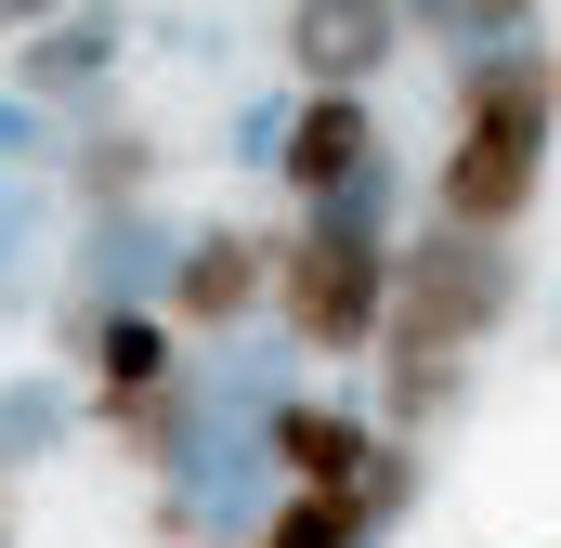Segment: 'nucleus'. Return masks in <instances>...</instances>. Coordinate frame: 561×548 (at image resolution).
<instances>
[{"mask_svg":"<svg viewBox=\"0 0 561 548\" xmlns=\"http://www.w3.org/2000/svg\"><path fill=\"white\" fill-rule=\"evenodd\" d=\"M549 132H561V53L549 39L457 53V118H444V157H431V222L523 236V209L549 183Z\"/></svg>","mask_w":561,"mask_h":548,"instance_id":"f257e3e1","label":"nucleus"},{"mask_svg":"<svg viewBox=\"0 0 561 548\" xmlns=\"http://www.w3.org/2000/svg\"><path fill=\"white\" fill-rule=\"evenodd\" d=\"M510 313H523V249H510V236H457V222H419V236H392V313H379V353H366V366L483 353Z\"/></svg>","mask_w":561,"mask_h":548,"instance_id":"f03ea898","label":"nucleus"},{"mask_svg":"<svg viewBox=\"0 0 561 548\" xmlns=\"http://www.w3.org/2000/svg\"><path fill=\"white\" fill-rule=\"evenodd\" d=\"M275 340L287 353H327V366H353V353H379V313H392V236H353L340 209H300L275 236Z\"/></svg>","mask_w":561,"mask_h":548,"instance_id":"7ed1b4c3","label":"nucleus"},{"mask_svg":"<svg viewBox=\"0 0 561 548\" xmlns=\"http://www.w3.org/2000/svg\"><path fill=\"white\" fill-rule=\"evenodd\" d=\"M118 66H131V0H66L53 26H26V39L0 53V92L39 105L53 132H79V118L118 105Z\"/></svg>","mask_w":561,"mask_h":548,"instance_id":"20e7f679","label":"nucleus"},{"mask_svg":"<svg viewBox=\"0 0 561 548\" xmlns=\"http://www.w3.org/2000/svg\"><path fill=\"white\" fill-rule=\"evenodd\" d=\"M262 300H275V236H262V222H183L170 287H157V313H170V327H196V340H236Z\"/></svg>","mask_w":561,"mask_h":548,"instance_id":"39448f33","label":"nucleus"},{"mask_svg":"<svg viewBox=\"0 0 561 548\" xmlns=\"http://www.w3.org/2000/svg\"><path fill=\"white\" fill-rule=\"evenodd\" d=\"M405 0H287V92H366L392 53H405Z\"/></svg>","mask_w":561,"mask_h":548,"instance_id":"423d86ee","label":"nucleus"},{"mask_svg":"<svg viewBox=\"0 0 561 548\" xmlns=\"http://www.w3.org/2000/svg\"><path fill=\"white\" fill-rule=\"evenodd\" d=\"M170 249H183V222L144 196V209H92L79 222V300H66V340H92L105 313H131L170 287Z\"/></svg>","mask_w":561,"mask_h":548,"instance_id":"0eeeda50","label":"nucleus"},{"mask_svg":"<svg viewBox=\"0 0 561 548\" xmlns=\"http://www.w3.org/2000/svg\"><path fill=\"white\" fill-rule=\"evenodd\" d=\"M79 353H92V392H79V406H92V431H131V418H144V406H170V379H183V327H170L157 300L105 313Z\"/></svg>","mask_w":561,"mask_h":548,"instance_id":"6e6552de","label":"nucleus"},{"mask_svg":"<svg viewBox=\"0 0 561 548\" xmlns=\"http://www.w3.org/2000/svg\"><path fill=\"white\" fill-rule=\"evenodd\" d=\"M366 157H379V105H366V92H300V105H287V144H275V183L300 209H327Z\"/></svg>","mask_w":561,"mask_h":548,"instance_id":"1a4fd4ad","label":"nucleus"},{"mask_svg":"<svg viewBox=\"0 0 561 548\" xmlns=\"http://www.w3.org/2000/svg\"><path fill=\"white\" fill-rule=\"evenodd\" d=\"M262 457H275V483H366L379 418H366V406H327V392H287V406L262 418Z\"/></svg>","mask_w":561,"mask_h":548,"instance_id":"9d476101","label":"nucleus"},{"mask_svg":"<svg viewBox=\"0 0 561 548\" xmlns=\"http://www.w3.org/2000/svg\"><path fill=\"white\" fill-rule=\"evenodd\" d=\"M157 170H170V157H157V132L105 105V118H79V157H66V209H79V222H92V209H144V196H157Z\"/></svg>","mask_w":561,"mask_h":548,"instance_id":"9b49d317","label":"nucleus"},{"mask_svg":"<svg viewBox=\"0 0 561 548\" xmlns=\"http://www.w3.org/2000/svg\"><path fill=\"white\" fill-rule=\"evenodd\" d=\"M249 548H379V523H366L353 483H275L262 523H249Z\"/></svg>","mask_w":561,"mask_h":548,"instance_id":"f8f14e48","label":"nucleus"},{"mask_svg":"<svg viewBox=\"0 0 561 548\" xmlns=\"http://www.w3.org/2000/svg\"><path fill=\"white\" fill-rule=\"evenodd\" d=\"M79 392H53V379H39V366H26V379H0V483H13V470H39V457H66V444H79Z\"/></svg>","mask_w":561,"mask_h":548,"instance_id":"ddd939ff","label":"nucleus"},{"mask_svg":"<svg viewBox=\"0 0 561 548\" xmlns=\"http://www.w3.org/2000/svg\"><path fill=\"white\" fill-rule=\"evenodd\" d=\"M39 209H53V170H13L0 157V274L39 262Z\"/></svg>","mask_w":561,"mask_h":548,"instance_id":"4468645a","label":"nucleus"},{"mask_svg":"<svg viewBox=\"0 0 561 548\" xmlns=\"http://www.w3.org/2000/svg\"><path fill=\"white\" fill-rule=\"evenodd\" d=\"M53 13H66V0H0V53H13L26 26H53Z\"/></svg>","mask_w":561,"mask_h":548,"instance_id":"2eb2a0df","label":"nucleus"},{"mask_svg":"<svg viewBox=\"0 0 561 548\" xmlns=\"http://www.w3.org/2000/svg\"><path fill=\"white\" fill-rule=\"evenodd\" d=\"M0 548H13V483H0Z\"/></svg>","mask_w":561,"mask_h":548,"instance_id":"dca6fc26","label":"nucleus"}]
</instances>
